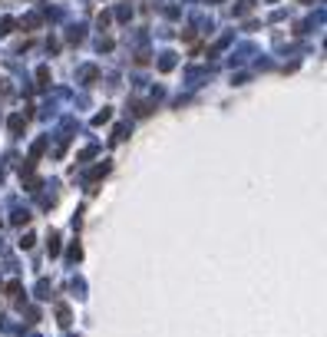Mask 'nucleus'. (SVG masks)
Returning <instances> with one entry per match:
<instances>
[{"label":"nucleus","mask_w":327,"mask_h":337,"mask_svg":"<svg viewBox=\"0 0 327 337\" xmlns=\"http://www.w3.org/2000/svg\"><path fill=\"white\" fill-rule=\"evenodd\" d=\"M7 294H10V298H20V281H10V284H7Z\"/></svg>","instance_id":"nucleus-1"},{"label":"nucleus","mask_w":327,"mask_h":337,"mask_svg":"<svg viewBox=\"0 0 327 337\" xmlns=\"http://www.w3.org/2000/svg\"><path fill=\"white\" fill-rule=\"evenodd\" d=\"M20 129H23V119L13 116V119H10V132H20Z\"/></svg>","instance_id":"nucleus-2"},{"label":"nucleus","mask_w":327,"mask_h":337,"mask_svg":"<svg viewBox=\"0 0 327 337\" xmlns=\"http://www.w3.org/2000/svg\"><path fill=\"white\" fill-rule=\"evenodd\" d=\"M109 172V162H103L99 168H93V179H103V175H106Z\"/></svg>","instance_id":"nucleus-3"},{"label":"nucleus","mask_w":327,"mask_h":337,"mask_svg":"<svg viewBox=\"0 0 327 337\" xmlns=\"http://www.w3.org/2000/svg\"><path fill=\"white\" fill-rule=\"evenodd\" d=\"M57 314H60V324H69V307H60Z\"/></svg>","instance_id":"nucleus-4"}]
</instances>
